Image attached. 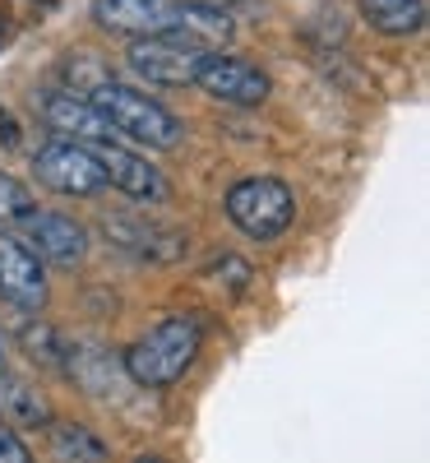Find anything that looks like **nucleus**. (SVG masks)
Segmentation results:
<instances>
[{
    "instance_id": "obj_12",
    "label": "nucleus",
    "mask_w": 430,
    "mask_h": 463,
    "mask_svg": "<svg viewBox=\"0 0 430 463\" xmlns=\"http://www.w3.org/2000/svg\"><path fill=\"white\" fill-rule=\"evenodd\" d=\"M231 33H237L231 14H222L213 5H200V0H176L167 37H181V43L200 47V52H222L231 43Z\"/></svg>"
},
{
    "instance_id": "obj_4",
    "label": "nucleus",
    "mask_w": 430,
    "mask_h": 463,
    "mask_svg": "<svg viewBox=\"0 0 430 463\" xmlns=\"http://www.w3.org/2000/svg\"><path fill=\"white\" fill-rule=\"evenodd\" d=\"M33 176L42 181L47 190H56V195H74V200H89L98 195V190L107 185L98 158H93V148L79 144V139H47L42 148L33 153Z\"/></svg>"
},
{
    "instance_id": "obj_20",
    "label": "nucleus",
    "mask_w": 430,
    "mask_h": 463,
    "mask_svg": "<svg viewBox=\"0 0 430 463\" xmlns=\"http://www.w3.org/2000/svg\"><path fill=\"white\" fill-rule=\"evenodd\" d=\"M0 371H5V334H0Z\"/></svg>"
},
{
    "instance_id": "obj_3",
    "label": "nucleus",
    "mask_w": 430,
    "mask_h": 463,
    "mask_svg": "<svg viewBox=\"0 0 430 463\" xmlns=\"http://www.w3.org/2000/svg\"><path fill=\"white\" fill-rule=\"evenodd\" d=\"M227 218L250 241H273L292 227L296 195L283 176H241L227 190Z\"/></svg>"
},
{
    "instance_id": "obj_11",
    "label": "nucleus",
    "mask_w": 430,
    "mask_h": 463,
    "mask_svg": "<svg viewBox=\"0 0 430 463\" xmlns=\"http://www.w3.org/2000/svg\"><path fill=\"white\" fill-rule=\"evenodd\" d=\"M42 116H47V126L65 139H79V144H111L116 130L107 126V116L89 102V93H47L42 98Z\"/></svg>"
},
{
    "instance_id": "obj_17",
    "label": "nucleus",
    "mask_w": 430,
    "mask_h": 463,
    "mask_svg": "<svg viewBox=\"0 0 430 463\" xmlns=\"http://www.w3.org/2000/svg\"><path fill=\"white\" fill-rule=\"evenodd\" d=\"M37 213V200H33V190L10 176V172H0V227H19L23 218Z\"/></svg>"
},
{
    "instance_id": "obj_9",
    "label": "nucleus",
    "mask_w": 430,
    "mask_h": 463,
    "mask_svg": "<svg viewBox=\"0 0 430 463\" xmlns=\"http://www.w3.org/2000/svg\"><path fill=\"white\" fill-rule=\"evenodd\" d=\"M89 148H93V158H98L107 185H116L121 195H130V200H139V204H163V200H167V181H163V172L153 167L148 158L121 148L116 139H111V144H89Z\"/></svg>"
},
{
    "instance_id": "obj_19",
    "label": "nucleus",
    "mask_w": 430,
    "mask_h": 463,
    "mask_svg": "<svg viewBox=\"0 0 430 463\" xmlns=\"http://www.w3.org/2000/svg\"><path fill=\"white\" fill-rule=\"evenodd\" d=\"M0 144H5V148H19V126H14L10 111H0Z\"/></svg>"
},
{
    "instance_id": "obj_2",
    "label": "nucleus",
    "mask_w": 430,
    "mask_h": 463,
    "mask_svg": "<svg viewBox=\"0 0 430 463\" xmlns=\"http://www.w3.org/2000/svg\"><path fill=\"white\" fill-rule=\"evenodd\" d=\"M89 102L107 116V126L116 135H126L144 148H176L185 139V126H181V116L167 111L158 98H148L144 89H130L121 80H102Z\"/></svg>"
},
{
    "instance_id": "obj_10",
    "label": "nucleus",
    "mask_w": 430,
    "mask_h": 463,
    "mask_svg": "<svg viewBox=\"0 0 430 463\" xmlns=\"http://www.w3.org/2000/svg\"><path fill=\"white\" fill-rule=\"evenodd\" d=\"M176 0H93V24L111 37H167Z\"/></svg>"
},
{
    "instance_id": "obj_14",
    "label": "nucleus",
    "mask_w": 430,
    "mask_h": 463,
    "mask_svg": "<svg viewBox=\"0 0 430 463\" xmlns=\"http://www.w3.org/2000/svg\"><path fill=\"white\" fill-rule=\"evenodd\" d=\"M0 417H5L10 427H28V431L42 427V431H47L51 408H47V399L37 394L28 380H19V375H5V371H0Z\"/></svg>"
},
{
    "instance_id": "obj_6",
    "label": "nucleus",
    "mask_w": 430,
    "mask_h": 463,
    "mask_svg": "<svg viewBox=\"0 0 430 463\" xmlns=\"http://www.w3.org/2000/svg\"><path fill=\"white\" fill-rule=\"evenodd\" d=\"M194 84L204 93H213L218 102H231V107H259L268 98V74L241 56H227V52H204V65L194 74Z\"/></svg>"
},
{
    "instance_id": "obj_15",
    "label": "nucleus",
    "mask_w": 430,
    "mask_h": 463,
    "mask_svg": "<svg viewBox=\"0 0 430 463\" xmlns=\"http://www.w3.org/2000/svg\"><path fill=\"white\" fill-rule=\"evenodd\" d=\"M51 431V463H107L111 449L102 436H93L89 427H79V421H47Z\"/></svg>"
},
{
    "instance_id": "obj_13",
    "label": "nucleus",
    "mask_w": 430,
    "mask_h": 463,
    "mask_svg": "<svg viewBox=\"0 0 430 463\" xmlns=\"http://www.w3.org/2000/svg\"><path fill=\"white\" fill-rule=\"evenodd\" d=\"M107 237L121 246V250H130V255H139V260H176L181 250H185V237L181 232H167V227H158V222H144L139 213H130V218H107Z\"/></svg>"
},
{
    "instance_id": "obj_5",
    "label": "nucleus",
    "mask_w": 430,
    "mask_h": 463,
    "mask_svg": "<svg viewBox=\"0 0 430 463\" xmlns=\"http://www.w3.org/2000/svg\"><path fill=\"white\" fill-rule=\"evenodd\" d=\"M130 70L148 84H163V89H185L194 84V74L204 65V52L181 43V37H139L130 43Z\"/></svg>"
},
{
    "instance_id": "obj_8",
    "label": "nucleus",
    "mask_w": 430,
    "mask_h": 463,
    "mask_svg": "<svg viewBox=\"0 0 430 463\" xmlns=\"http://www.w3.org/2000/svg\"><path fill=\"white\" fill-rule=\"evenodd\" d=\"M0 297L19 311H42L47 306V264L10 232H0Z\"/></svg>"
},
{
    "instance_id": "obj_16",
    "label": "nucleus",
    "mask_w": 430,
    "mask_h": 463,
    "mask_svg": "<svg viewBox=\"0 0 430 463\" xmlns=\"http://www.w3.org/2000/svg\"><path fill=\"white\" fill-rule=\"evenodd\" d=\"M361 14L384 37H412L425 28V0H361Z\"/></svg>"
},
{
    "instance_id": "obj_18",
    "label": "nucleus",
    "mask_w": 430,
    "mask_h": 463,
    "mask_svg": "<svg viewBox=\"0 0 430 463\" xmlns=\"http://www.w3.org/2000/svg\"><path fill=\"white\" fill-rule=\"evenodd\" d=\"M0 463H33L28 445L14 436V427H0Z\"/></svg>"
},
{
    "instance_id": "obj_7",
    "label": "nucleus",
    "mask_w": 430,
    "mask_h": 463,
    "mask_svg": "<svg viewBox=\"0 0 430 463\" xmlns=\"http://www.w3.org/2000/svg\"><path fill=\"white\" fill-rule=\"evenodd\" d=\"M19 241L42 264H61V269H74V264L89 255V232L74 222V218L47 213V209H37L33 218L19 222Z\"/></svg>"
},
{
    "instance_id": "obj_1",
    "label": "nucleus",
    "mask_w": 430,
    "mask_h": 463,
    "mask_svg": "<svg viewBox=\"0 0 430 463\" xmlns=\"http://www.w3.org/2000/svg\"><path fill=\"white\" fill-rule=\"evenodd\" d=\"M200 325H194L190 316H167L158 320L144 338H135L126 347V375L135 384H144V390H172L176 380H185V371L200 362Z\"/></svg>"
}]
</instances>
